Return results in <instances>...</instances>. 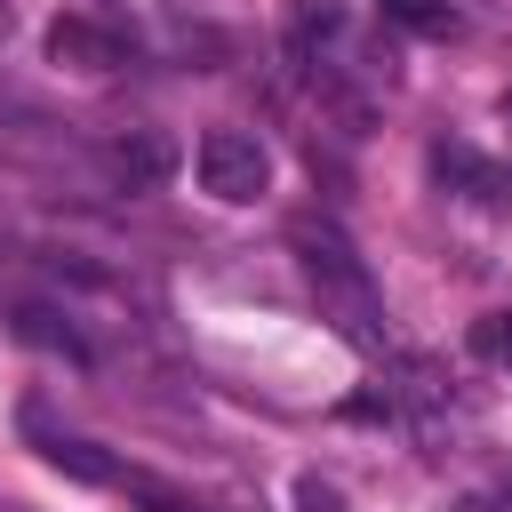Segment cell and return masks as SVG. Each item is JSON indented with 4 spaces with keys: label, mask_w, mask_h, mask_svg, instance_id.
Instances as JSON below:
<instances>
[{
    "label": "cell",
    "mask_w": 512,
    "mask_h": 512,
    "mask_svg": "<svg viewBox=\"0 0 512 512\" xmlns=\"http://www.w3.org/2000/svg\"><path fill=\"white\" fill-rule=\"evenodd\" d=\"M288 240L304 248V272H312L320 320H336L360 352H376V344H384V304H376V280H368V264L352 256V240H344L336 224H312V216H304Z\"/></svg>",
    "instance_id": "obj_1"
},
{
    "label": "cell",
    "mask_w": 512,
    "mask_h": 512,
    "mask_svg": "<svg viewBox=\"0 0 512 512\" xmlns=\"http://www.w3.org/2000/svg\"><path fill=\"white\" fill-rule=\"evenodd\" d=\"M24 432L40 440V456H48L56 472H72V480H88V488H104V480H112V456H96V448H88V440H72V432H48V424H40V408H24Z\"/></svg>",
    "instance_id": "obj_6"
},
{
    "label": "cell",
    "mask_w": 512,
    "mask_h": 512,
    "mask_svg": "<svg viewBox=\"0 0 512 512\" xmlns=\"http://www.w3.org/2000/svg\"><path fill=\"white\" fill-rule=\"evenodd\" d=\"M384 16H392V24H408V32H448V24H456V8H448V0H384Z\"/></svg>",
    "instance_id": "obj_9"
},
{
    "label": "cell",
    "mask_w": 512,
    "mask_h": 512,
    "mask_svg": "<svg viewBox=\"0 0 512 512\" xmlns=\"http://www.w3.org/2000/svg\"><path fill=\"white\" fill-rule=\"evenodd\" d=\"M152 512H184V504H176V496H152Z\"/></svg>",
    "instance_id": "obj_13"
},
{
    "label": "cell",
    "mask_w": 512,
    "mask_h": 512,
    "mask_svg": "<svg viewBox=\"0 0 512 512\" xmlns=\"http://www.w3.org/2000/svg\"><path fill=\"white\" fill-rule=\"evenodd\" d=\"M336 24H344V8H336V0H288V48H296V56H312Z\"/></svg>",
    "instance_id": "obj_7"
},
{
    "label": "cell",
    "mask_w": 512,
    "mask_h": 512,
    "mask_svg": "<svg viewBox=\"0 0 512 512\" xmlns=\"http://www.w3.org/2000/svg\"><path fill=\"white\" fill-rule=\"evenodd\" d=\"M296 504H304V512H344V496L320 488V480H296Z\"/></svg>",
    "instance_id": "obj_10"
},
{
    "label": "cell",
    "mask_w": 512,
    "mask_h": 512,
    "mask_svg": "<svg viewBox=\"0 0 512 512\" xmlns=\"http://www.w3.org/2000/svg\"><path fill=\"white\" fill-rule=\"evenodd\" d=\"M16 336H32V344H48V352H72V360H80V336H72V328H56V312H40V304H24V312H16Z\"/></svg>",
    "instance_id": "obj_8"
},
{
    "label": "cell",
    "mask_w": 512,
    "mask_h": 512,
    "mask_svg": "<svg viewBox=\"0 0 512 512\" xmlns=\"http://www.w3.org/2000/svg\"><path fill=\"white\" fill-rule=\"evenodd\" d=\"M488 344H496V352L512 360V320H496V328H488Z\"/></svg>",
    "instance_id": "obj_11"
},
{
    "label": "cell",
    "mask_w": 512,
    "mask_h": 512,
    "mask_svg": "<svg viewBox=\"0 0 512 512\" xmlns=\"http://www.w3.org/2000/svg\"><path fill=\"white\" fill-rule=\"evenodd\" d=\"M456 512H496V504H480V496H464V504H456Z\"/></svg>",
    "instance_id": "obj_12"
},
{
    "label": "cell",
    "mask_w": 512,
    "mask_h": 512,
    "mask_svg": "<svg viewBox=\"0 0 512 512\" xmlns=\"http://www.w3.org/2000/svg\"><path fill=\"white\" fill-rule=\"evenodd\" d=\"M192 168H200V192H216V200H232V208L272 184V152H264L248 128H208L200 152H192Z\"/></svg>",
    "instance_id": "obj_2"
},
{
    "label": "cell",
    "mask_w": 512,
    "mask_h": 512,
    "mask_svg": "<svg viewBox=\"0 0 512 512\" xmlns=\"http://www.w3.org/2000/svg\"><path fill=\"white\" fill-rule=\"evenodd\" d=\"M168 168H176V144H168V136H152V128H136V136H112V144H104V176H112V184H128V192H152Z\"/></svg>",
    "instance_id": "obj_4"
},
{
    "label": "cell",
    "mask_w": 512,
    "mask_h": 512,
    "mask_svg": "<svg viewBox=\"0 0 512 512\" xmlns=\"http://www.w3.org/2000/svg\"><path fill=\"white\" fill-rule=\"evenodd\" d=\"M432 176L456 184V192H472V200H488V208H512V168L480 160L472 144H432Z\"/></svg>",
    "instance_id": "obj_5"
},
{
    "label": "cell",
    "mask_w": 512,
    "mask_h": 512,
    "mask_svg": "<svg viewBox=\"0 0 512 512\" xmlns=\"http://www.w3.org/2000/svg\"><path fill=\"white\" fill-rule=\"evenodd\" d=\"M48 56L72 64V72H120L128 64V40L112 24H96V16H56L48 24Z\"/></svg>",
    "instance_id": "obj_3"
}]
</instances>
